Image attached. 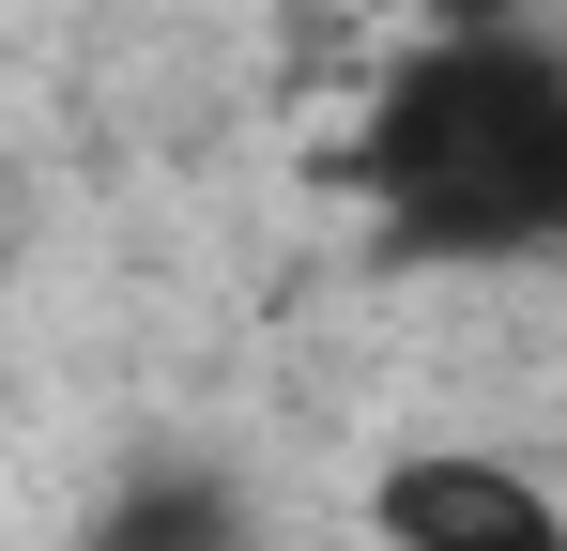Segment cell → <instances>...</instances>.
<instances>
[{
  "label": "cell",
  "instance_id": "obj_1",
  "mask_svg": "<svg viewBox=\"0 0 567 551\" xmlns=\"http://www.w3.org/2000/svg\"><path fill=\"white\" fill-rule=\"evenodd\" d=\"M353 169H369V199L399 215L414 261H537L567 230V62L506 15L430 31L383 77Z\"/></svg>",
  "mask_w": 567,
  "mask_h": 551
},
{
  "label": "cell",
  "instance_id": "obj_2",
  "mask_svg": "<svg viewBox=\"0 0 567 551\" xmlns=\"http://www.w3.org/2000/svg\"><path fill=\"white\" fill-rule=\"evenodd\" d=\"M369 537L383 551H567V506L506 445H414L369 475Z\"/></svg>",
  "mask_w": 567,
  "mask_h": 551
},
{
  "label": "cell",
  "instance_id": "obj_3",
  "mask_svg": "<svg viewBox=\"0 0 567 551\" xmlns=\"http://www.w3.org/2000/svg\"><path fill=\"white\" fill-rule=\"evenodd\" d=\"M78 551H246V490L215 459H154L78 521Z\"/></svg>",
  "mask_w": 567,
  "mask_h": 551
}]
</instances>
